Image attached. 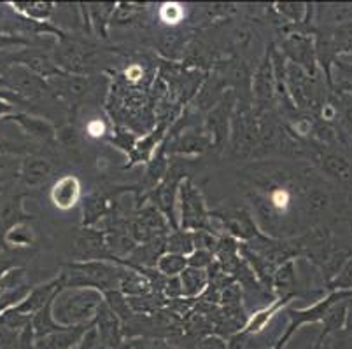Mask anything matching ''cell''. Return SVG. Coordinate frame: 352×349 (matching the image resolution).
<instances>
[{
  "instance_id": "7c38bea8",
  "label": "cell",
  "mask_w": 352,
  "mask_h": 349,
  "mask_svg": "<svg viewBox=\"0 0 352 349\" xmlns=\"http://www.w3.org/2000/svg\"><path fill=\"white\" fill-rule=\"evenodd\" d=\"M53 60L63 73L82 75L81 72L85 70V63L88 62V51L81 43L65 35L54 47Z\"/></svg>"
},
{
  "instance_id": "44dd1931",
  "label": "cell",
  "mask_w": 352,
  "mask_h": 349,
  "mask_svg": "<svg viewBox=\"0 0 352 349\" xmlns=\"http://www.w3.org/2000/svg\"><path fill=\"white\" fill-rule=\"evenodd\" d=\"M94 323V322H91ZM89 323V325H91ZM89 325L81 326H67L63 330L53 332L50 335H44L41 339H35V349H69L72 346H78L85 332Z\"/></svg>"
},
{
  "instance_id": "f6af8a7d",
  "label": "cell",
  "mask_w": 352,
  "mask_h": 349,
  "mask_svg": "<svg viewBox=\"0 0 352 349\" xmlns=\"http://www.w3.org/2000/svg\"><path fill=\"white\" fill-rule=\"evenodd\" d=\"M28 40L25 37L14 34H6V32L0 30V49H11L16 46H27Z\"/></svg>"
},
{
  "instance_id": "5b68a950",
  "label": "cell",
  "mask_w": 352,
  "mask_h": 349,
  "mask_svg": "<svg viewBox=\"0 0 352 349\" xmlns=\"http://www.w3.org/2000/svg\"><path fill=\"white\" fill-rule=\"evenodd\" d=\"M232 152L236 158H249L259 145V121L249 108H240L233 114L232 130Z\"/></svg>"
},
{
  "instance_id": "8d00e7d4",
  "label": "cell",
  "mask_w": 352,
  "mask_h": 349,
  "mask_svg": "<svg viewBox=\"0 0 352 349\" xmlns=\"http://www.w3.org/2000/svg\"><path fill=\"white\" fill-rule=\"evenodd\" d=\"M329 292H352V257L345 262L340 273L333 278L328 285Z\"/></svg>"
},
{
  "instance_id": "cb8c5ba5",
  "label": "cell",
  "mask_w": 352,
  "mask_h": 349,
  "mask_svg": "<svg viewBox=\"0 0 352 349\" xmlns=\"http://www.w3.org/2000/svg\"><path fill=\"white\" fill-rule=\"evenodd\" d=\"M209 145H212L209 134L204 133H195V131H186L181 136L175 139L172 143V149L168 152L172 154H184V156H193V154H201Z\"/></svg>"
},
{
  "instance_id": "ac0fdd59",
  "label": "cell",
  "mask_w": 352,
  "mask_h": 349,
  "mask_svg": "<svg viewBox=\"0 0 352 349\" xmlns=\"http://www.w3.org/2000/svg\"><path fill=\"white\" fill-rule=\"evenodd\" d=\"M51 91H54L58 96H62L63 100L69 104H76V101L82 100L89 89L88 77L76 75V73H62L47 81Z\"/></svg>"
},
{
  "instance_id": "8992f818",
  "label": "cell",
  "mask_w": 352,
  "mask_h": 349,
  "mask_svg": "<svg viewBox=\"0 0 352 349\" xmlns=\"http://www.w3.org/2000/svg\"><path fill=\"white\" fill-rule=\"evenodd\" d=\"M11 65L27 67V69H30L32 72H35L37 75L46 79V81H50L53 77L62 75L63 73L62 70L58 69V65L54 63L53 53H47V51L41 49V47H25V49L4 54V56H2L0 72Z\"/></svg>"
},
{
  "instance_id": "d590c367",
  "label": "cell",
  "mask_w": 352,
  "mask_h": 349,
  "mask_svg": "<svg viewBox=\"0 0 352 349\" xmlns=\"http://www.w3.org/2000/svg\"><path fill=\"white\" fill-rule=\"evenodd\" d=\"M329 203H331V197H329L328 191H324V189L321 187L307 189L305 203L303 204L307 206V211H309V213L318 215V213H321V211H324L326 208L329 206Z\"/></svg>"
},
{
  "instance_id": "8fae6325",
  "label": "cell",
  "mask_w": 352,
  "mask_h": 349,
  "mask_svg": "<svg viewBox=\"0 0 352 349\" xmlns=\"http://www.w3.org/2000/svg\"><path fill=\"white\" fill-rule=\"evenodd\" d=\"M283 54L289 58V62L305 70L309 75L316 73L318 56H316V44L307 34H289L283 43Z\"/></svg>"
},
{
  "instance_id": "4fadbf2b",
  "label": "cell",
  "mask_w": 352,
  "mask_h": 349,
  "mask_svg": "<svg viewBox=\"0 0 352 349\" xmlns=\"http://www.w3.org/2000/svg\"><path fill=\"white\" fill-rule=\"evenodd\" d=\"M62 288H65V280H63V276L60 274L58 278H54V280L47 281V283H43L39 285V287L32 288L30 293H28L18 306L12 307V309L25 316L37 315L43 307H46L47 304L54 299V296H56Z\"/></svg>"
},
{
  "instance_id": "6da1fadb",
  "label": "cell",
  "mask_w": 352,
  "mask_h": 349,
  "mask_svg": "<svg viewBox=\"0 0 352 349\" xmlns=\"http://www.w3.org/2000/svg\"><path fill=\"white\" fill-rule=\"evenodd\" d=\"M104 293L95 288H62L54 296L51 311L56 323L62 326H81L95 322Z\"/></svg>"
},
{
  "instance_id": "3957f363",
  "label": "cell",
  "mask_w": 352,
  "mask_h": 349,
  "mask_svg": "<svg viewBox=\"0 0 352 349\" xmlns=\"http://www.w3.org/2000/svg\"><path fill=\"white\" fill-rule=\"evenodd\" d=\"M179 206H181V219H179V227L184 230H210V211L207 210V204L201 192L193 185L190 178L182 182L179 187Z\"/></svg>"
},
{
  "instance_id": "4316f807",
  "label": "cell",
  "mask_w": 352,
  "mask_h": 349,
  "mask_svg": "<svg viewBox=\"0 0 352 349\" xmlns=\"http://www.w3.org/2000/svg\"><path fill=\"white\" fill-rule=\"evenodd\" d=\"M291 299L289 297H286V299H277L274 300V302L268 304L267 307H263L261 311H256L254 315L251 316V318L245 322V326L244 330H240L242 334L245 335H251V334H258V332H261L267 326V323L270 322L272 316L275 315V313L283 311V307L289 306Z\"/></svg>"
},
{
  "instance_id": "f1b7e54d",
  "label": "cell",
  "mask_w": 352,
  "mask_h": 349,
  "mask_svg": "<svg viewBox=\"0 0 352 349\" xmlns=\"http://www.w3.org/2000/svg\"><path fill=\"white\" fill-rule=\"evenodd\" d=\"M4 245L9 250H23L35 245V230L30 222L16 224L4 232Z\"/></svg>"
},
{
  "instance_id": "9c48e42d",
  "label": "cell",
  "mask_w": 352,
  "mask_h": 349,
  "mask_svg": "<svg viewBox=\"0 0 352 349\" xmlns=\"http://www.w3.org/2000/svg\"><path fill=\"white\" fill-rule=\"evenodd\" d=\"M72 255L74 261L86 262V261H111L114 257L107 248V239L105 232L95 229V227H81L72 243Z\"/></svg>"
},
{
  "instance_id": "ee69618b",
  "label": "cell",
  "mask_w": 352,
  "mask_h": 349,
  "mask_svg": "<svg viewBox=\"0 0 352 349\" xmlns=\"http://www.w3.org/2000/svg\"><path fill=\"white\" fill-rule=\"evenodd\" d=\"M16 175H20V165H14V161L2 156V159H0V182L9 180Z\"/></svg>"
},
{
  "instance_id": "ab89813d",
  "label": "cell",
  "mask_w": 352,
  "mask_h": 349,
  "mask_svg": "<svg viewBox=\"0 0 352 349\" xmlns=\"http://www.w3.org/2000/svg\"><path fill=\"white\" fill-rule=\"evenodd\" d=\"M214 262H216V255L212 252H209V250L198 248L188 257V265L197 269H209Z\"/></svg>"
},
{
  "instance_id": "d4e9b609",
  "label": "cell",
  "mask_w": 352,
  "mask_h": 349,
  "mask_svg": "<svg viewBox=\"0 0 352 349\" xmlns=\"http://www.w3.org/2000/svg\"><path fill=\"white\" fill-rule=\"evenodd\" d=\"M294 261L296 258H291V261H286L275 269L274 278H272V287H274L275 292L279 293V299H286V297L293 299L296 296V292H294V287H296Z\"/></svg>"
},
{
  "instance_id": "ffe728a7",
  "label": "cell",
  "mask_w": 352,
  "mask_h": 349,
  "mask_svg": "<svg viewBox=\"0 0 352 349\" xmlns=\"http://www.w3.org/2000/svg\"><path fill=\"white\" fill-rule=\"evenodd\" d=\"M318 163L328 177L352 187V163L345 158L344 154L328 149L321 150L318 156Z\"/></svg>"
},
{
  "instance_id": "f546056e",
  "label": "cell",
  "mask_w": 352,
  "mask_h": 349,
  "mask_svg": "<svg viewBox=\"0 0 352 349\" xmlns=\"http://www.w3.org/2000/svg\"><path fill=\"white\" fill-rule=\"evenodd\" d=\"M16 12L23 14V18L39 21V23H47L54 11V4L51 2H11Z\"/></svg>"
},
{
  "instance_id": "e575fe53",
  "label": "cell",
  "mask_w": 352,
  "mask_h": 349,
  "mask_svg": "<svg viewBox=\"0 0 352 349\" xmlns=\"http://www.w3.org/2000/svg\"><path fill=\"white\" fill-rule=\"evenodd\" d=\"M56 142L72 158H79V154H81V134H79L78 128L74 126V124H65V126H62L56 131Z\"/></svg>"
},
{
  "instance_id": "f907efd6",
  "label": "cell",
  "mask_w": 352,
  "mask_h": 349,
  "mask_svg": "<svg viewBox=\"0 0 352 349\" xmlns=\"http://www.w3.org/2000/svg\"><path fill=\"white\" fill-rule=\"evenodd\" d=\"M0 89H8V84H6V81L0 77Z\"/></svg>"
},
{
  "instance_id": "7a4b0ae2",
  "label": "cell",
  "mask_w": 352,
  "mask_h": 349,
  "mask_svg": "<svg viewBox=\"0 0 352 349\" xmlns=\"http://www.w3.org/2000/svg\"><path fill=\"white\" fill-rule=\"evenodd\" d=\"M123 264L111 261H72L62 273L65 288H95L105 293L120 290Z\"/></svg>"
},
{
  "instance_id": "1f68e13d",
  "label": "cell",
  "mask_w": 352,
  "mask_h": 349,
  "mask_svg": "<svg viewBox=\"0 0 352 349\" xmlns=\"http://www.w3.org/2000/svg\"><path fill=\"white\" fill-rule=\"evenodd\" d=\"M347 299L340 300V302H337L335 306H331L329 307V311L326 313L324 320H322V325H324V328H322L321 335H319V341H318L319 344H321L322 339H324L326 335H329V334H333V332H338L344 328L345 313H347Z\"/></svg>"
},
{
  "instance_id": "ba28073f",
  "label": "cell",
  "mask_w": 352,
  "mask_h": 349,
  "mask_svg": "<svg viewBox=\"0 0 352 349\" xmlns=\"http://www.w3.org/2000/svg\"><path fill=\"white\" fill-rule=\"evenodd\" d=\"M236 100H239V98H236V93L233 91V89H228L226 95L221 98L219 104L207 114L206 133L209 134L214 145L219 147V149L225 145V142L230 136Z\"/></svg>"
},
{
  "instance_id": "c3c4849f",
  "label": "cell",
  "mask_w": 352,
  "mask_h": 349,
  "mask_svg": "<svg viewBox=\"0 0 352 349\" xmlns=\"http://www.w3.org/2000/svg\"><path fill=\"white\" fill-rule=\"evenodd\" d=\"M14 145H12V143H9V142H6V140H0V154H2V156H4L6 152H14Z\"/></svg>"
},
{
  "instance_id": "4dcf8cb0",
  "label": "cell",
  "mask_w": 352,
  "mask_h": 349,
  "mask_svg": "<svg viewBox=\"0 0 352 349\" xmlns=\"http://www.w3.org/2000/svg\"><path fill=\"white\" fill-rule=\"evenodd\" d=\"M51 304H53V300H51L46 307H43L37 315L32 316V330H34L35 339H41L44 337V335H50L53 334V332H58V330H63V328H67V326L58 325L56 320L53 318Z\"/></svg>"
},
{
  "instance_id": "2e32d148",
  "label": "cell",
  "mask_w": 352,
  "mask_h": 349,
  "mask_svg": "<svg viewBox=\"0 0 352 349\" xmlns=\"http://www.w3.org/2000/svg\"><path fill=\"white\" fill-rule=\"evenodd\" d=\"M6 121L18 124V128L27 136H30L32 140H39V142L44 143H51L56 140V130H54V126L51 123H47L46 119H43V117L28 115L25 112H14Z\"/></svg>"
},
{
  "instance_id": "74e56055",
  "label": "cell",
  "mask_w": 352,
  "mask_h": 349,
  "mask_svg": "<svg viewBox=\"0 0 352 349\" xmlns=\"http://www.w3.org/2000/svg\"><path fill=\"white\" fill-rule=\"evenodd\" d=\"M27 285L28 283H27V273H25V269L16 267L0 278V292H12V290L23 288L27 287Z\"/></svg>"
},
{
  "instance_id": "9a60e30c",
  "label": "cell",
  "mask_w": 352,
  "mask_h": 349,
  "mask_svg": "<svg viewBox=\"0 0 352 349\" xmlns=\"http://www.w3.org/2000/svg\"><path fill=\"white\" fill-rule=\"evenodd\" d=\"M54 166L47 159L39 158V156H27L20 163V178L28 189L44 187L47 182L53 180Z\"/></svg>"
},
{
  "instance_id": "d6a6232c",
  "label": "cell",
  "mask_w": 352,
  "mask_h": 349,
  "mask_svg": "<svg viewBox=\"0 0 352 349\" xmlns=\"http://www.w3.org/2000/svg\"><path fill=\"white\" fill-rule=\"evenodd\" d=\"M166 252L190 257L195 252L193 232L184 229H175L174 232H170V236L166 238Z\"/></svg>"
},
{
  "instance_id": "52a82bcc",
  "label": "cell",
  "mask_w": 352,
  "mask_h": 349,
  "mask_svg": "<svg viewBox=\"0 0 352 349\" xmlns=\"http://www.w3.org/2000/svg\"><path fill=\"white\" fill-rule=\"evenodd\" d=\"M0 77L8 84L9 91L16 93L21 98H41L51 91L46 79L32 72L23 65H11L0 72Z\"/></svg>"
},
{
  "instance_id": "277c9868",
  "label": "cell",
  "mask_w": 352,
  "mask_h": 349,
  "mask_svg": "<svg viewBox=\"0 0 352 349\" xmlns=\"http://www.w3.org/2000/svg\"><path fill=\"white\" fill-rule=\"evenodd\" d=\"M351 296L352 292H329L324 299L318 300L314 306L307 307V309H294V307L286 306L284 315L289 318V325H287L286 334H284L283 337H280V341L274 346V349H283L284 346L287 344V341L291 339V335L298 330L302 325H307V323H319V322L322 323L326 313L329 311V307L335 306L337 302H340V300L347 299V297Z\"/></svg>"
},
{
  "instance_id": "f35d334b",
  "label": "cell",
  "mask_w": 352,
  "mask_h": 349,
  "mask_svg": "<svg viewBox=\"0 0 352 349\" xmlns=\"http://www.w3.org/2000/svg\"><path fill=\"white\" fill-rule=\"evenodd\" d=\"M123 349H175L170 342L156 337H135L124 341Z\"/></svg>"
},
{
  "instance_id": "681fc988",
  "label": "cell",
  "mask_w": 352,
  "mask_h": 349,
  "mask_svg": "<svg viewBox=\"0 0 352 349\" xmlns=\"http://www.w3.org/2000/svg\"><path fill=\"white\" fill-rule=\"evenodd\" d=\"M335 65H338V67H340V69H344L345 72L352 73V65H349V63H344V62H337V63H335Z\"/></svg>"
},
{
  "instance_id": "836d02e7",
  "label": "cell",
  "mask_w": 352,
  "mask_h": 349,
  "mask_svg": "<svg viewBox=\"0 0 352 349\" xmlns=\"http://www.w3.org/2000/svg\"><path fill=\"white\" fill-rule=\"evenodd\" d=\"M186 267H188V257L179 254H170V252L163 254L162 257L158 258V262H156L158 273L163 274L165 278L179 276V274H181Z\"/></svg>"
},
{
  "instance_id": "d6986e66",
  "label": "cell",
  "mask_w": 352,
  "mask_h": 349,
  "mask_svg": "<svg viewBox=\"0 0 352 349\" xmlns=\"http://www.w3.org/2000/svg\"><path fill=\"white\" fill-rule=\"evenodd\" d=\"M51 203L54 208H58L62 211L72 210L76 204L81 201L82 192H81V182L78 177L74 175H65V177L58 178L51 187Z\"/></svg>"
},
{
  "instance_id": "bcb514c9",
  "label": "cell",
  "mask_w": 352,
  "mask_h": 349,
  "mask_svg": "<svg viewBox=\"0 0 352 349\" xmlns=\"http://www.w3.org/2000/svg\"><path fill=\"white\" fill-rule=\"evenodd\" d=\"M195 349H230L228 342H225V339L219 337V335H207L201 341L197 342Z\"/></svg>"
},
{
  "instance_id": "e0dca14e",
  "label": "cell",
  "mask_w": 352,
  "mask_h": 349,
  "mask_svg": "<svg viewBox=\"0 0 352 349\" xmlns=\"http://www.w3.org/2000/svg\"><path fill=\"white\" fill-rule=\"evenodd\" d=\"M275 93H277V81H275L270 53H267L259 69L256 70L254 77H252V95H254L256 105H265L272 101Z\"/></svg>"
},
{
  "instance_id": "7dc6e473",
  "label": "cell",
  "mask_w": 352,
  "mask_h": 349,
  "mask_svg": "<svg viewBox=\"0 0 352 349\" xmlns=\"http://www.w3.org/2000/svg\"><path fill=\"white\" fill-rule=\"evenodd\" d=\"M342 330L352 335V296L347 299V313H345V325Z\"/></svg>"
},
{
  "instance_id": "816d5d0a",
  "label": "cell",
  "mask_w": 352,
  "mask_h": 349,
  "mask_svg": "<svg viewBox=\"0 0 352 349\" xmlns=\"http://www.w3.org/2000/svg\"><path fill=\"white\" fill-rule=\"evenodd\" d=\"M69 349H81V348H79V344H78V346H72V348H69Z\"/></svg>"
},
{
  "instance_id": "603a6c76",
  "label": "cell",
  "mask_w": 352,
  "mask_h": 349,
  "mask_svg": "<svg viewBox=\"0 0 352 349\" xmlns=\"http://www.w3.org/2000/svg\"><path fill=\"white\" fill-rule=\"evenodd\" d=\"M179 278H181L182 296H184V299H197L209 287V273H207V269H197L188 265L179 274Z\"/></svg>"
},
{
  "instance_id": "484cf974",
  "label": "cell",
  "mask_w": 352,
  "mask_h": 349,
  "mask_svg": "<svg viewBox=\"0 0 352 349\" xmlns=\"http://www.w3.org/2000/svg\"><path fill=\"white\" fill-rule=\"evenodd\" d=\"M118 4H89L86 5L88 12L89 28L102 38H107L109 23L113 21V16L116 12Z\"/></svg>"
},
{
  "instance_id": "30bf717a",
  "label": "cell",
  "mask_w": 352,
  "mask_h": 349,
  "mask_svg": "<svg viewBox=\"0 0 352 349\" xmlns=\"http://www.w3.org/2000/svg\"><path fill=\"white\" fill-rule=\"evenodd\" d=\"M210 219L219 220L225 227L226 234L232 236V238L252 241V239L261 236V232L256 227L254 217L242 208H233L228 211H210Z\"/></svg>"
},
{
  "instance_id": "7402d4cb",
  "label": "cell",
  "mask_w": 352,
  "mask_h": 349,
  "mask_svg": "<svg viewBox=\"0 0 352 349\" xmlns=\"http://www.w3.org/2000/svg\"><path fill=\"white\" fill-rule=\"evenodd\" d=\"M23 194H12L6 200L0 201V226L6 230L14 227L16 224L30 222L34 219L32 213H28L23 206Z\"/></svg>"
},
{
  "instance_id": "7bdbcfd3",
  "label": "cell",
  "mask_w": 352,
  "mask_h": 349,
  "mask_svg": "<svg viewBox=\"0 0 352 349\" xmlns=\"http://www.w3.org/2000/svg\"><path fill=\"white\" fill-rule=\"evenodd\" d=\"M163 293H165L166 299H170V300L184 299V296H182L181 278H179V276L166 278V281H165V288H163Z\"/></svg>"
},
{
  "instance_id": "5bb4252c",
  "label": "cell",
  "mask_w": 352,
  "mask_h": 349,
  "mask_svg": "<svg viewBox=\"0 0 352 349\" xmlns=\"http://www.w3.org/2000/svg\"><path fill=\"white\" fill-rule=\"evenodd\" d=\"M286 89L296 108H310L314 104V88L310 75L298 65L287 62Z\"/></svg>"
},
{
  "instance_id": "83f0119b",
  "label": "cell",
  "mask_w": 352,
  "mask_h": 349,
  "mask_svg": "<svg viewBox=\"0 0 352 349\" xmlns=\"http://www.w3.org/2000/svg\"><path fill=\"white\" fill-rule=\"evenodd\" d=\"M109 211V203L102 194L94 192L82 200V227H94Z\"/></svg>"
},
{
  "instance_id": "b9f144b4",
  "label": "cell",
  "mask_w": 352,
  "mask_h": 349,
  "mask_svg": "<svg viewBox=\"0 0 352 349\" xmlns=\"http://www.w3.org/2000/svg\"><path fill=\"white\" fill-rule=\"evenodd\" d=\"M160 16H162V19L165 23L175 25L182 19L184 11H182V8L179 4H165L162 8V11H160Z\"/></svg>"
},
{
  "instance_id": "60d3db41",
  "label": "cell",
  "mask_w": 352,
  "mask_h": 349,
  "mask_svg": "<svg viewBox=\"0 0 352 349\" xmlns=\"http://www.w3.org/2000/svg\"><path fill=\"white\" fill-rule=\"evenodd\" d=\"M18 254H20V250L6 248L4 252H0V278L18 267V261H16Z\"/></svg>"
}]
</instances>
